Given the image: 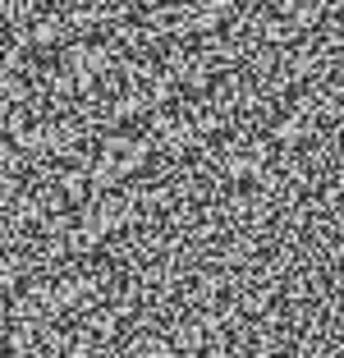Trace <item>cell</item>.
<instances>
[{"mask_svg":"<svg viewBox=\"0 0 344 358\" xmlns=\"http://www.w3.org/2000/svg\"><path fill=\"white\" fill-rule=\"evenodd\" d=\"M280 161V148H275V138L266 129H248L239 124L234 134L225 138L216 148V166H220V179H225L229 189H257L261 179L275 170Z\"/></svg>","mask_w":344,"mask_h":358,"instance_id":"6da1fadb","label":"cell"},{"mask_svg":"<svg viewBox=\"0 0 344 358\" xmlns=\"http://www.w3.org/2000/svg\"><path fill=\"white\" fill-rule=\"evenodd\" d=\"M5 322L10 327H51L64 322L60 299H55V275H32L23 289H14L5 303Z\"/></svg>","mask_w":344,"mask_h":358,"instance_id":"7a4b0ae2","label":"cell"},{"mask_svg":"<svg viewBox=\"0 0 344 358\" xmlns=\"http://www.w3.org/2000/svg\"><path fill=\"white\" fill-rule=\"evenodd\" d=\"M28 170H32V157L14 143V138H5V143H0V184H23Z\"/></svg>","mask_w":344,"mask_h":358,"instance_id":"3957f363","label":"cell"}]
</instances>
